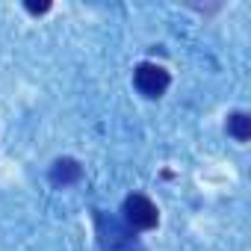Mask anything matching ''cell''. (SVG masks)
Here are the masks:
<instances>
[{
    "instance_id": "3",
    "label": "cell",
    "mask_w": 251,
    "mask_h": 251,
    "mask_svg": "<svg viewBox=\"0 0 251 251\" xmlns=\"http://www.w3.org/2000/svg\"><path fill=\"white\" fill-rule=\"evenodd\" d=\"M133 86L145 98H160L172 86V74L163 65H157V62H139L136 71H133Z\"/></svg>"
},
{
    "instance_id": "4",
    "label": "cell",
    "mask_w": 251,
    "mask_h": 251,
    "mask_svg": "<svg viewBox=\"0 0 251 251\" xmlns=\"http://www.w3.org/2000/svg\"><path fill=\"white\" fill-rule=\"evenodd\" d=\"M50 183L53 186H71L83 177V166L74 160V157H59L53 166H50Z\"/></svg>"
},
{
    "instance_id": "2",
    "label": "cell",
    "mask_w": 251,
    "mask_h": 251,
    "mask_svg": "<svg viewBox=\"0 0 251 251\" xmlns=\"http://www.w3.org/2000/svg\"><path fill=\"white\" fill-rule=\"evenodd\" d=\"M121 222L127 225L130 230H154L157 222H160L157 204L148 195L133 192V195L124 198V204H121Z\"/></svg>"
},
{
    "instance_id": "5",
    "label": "cell",
    "mask_w": 251,
    "mask_h": 251,
    "mask_svg": "<svg viewBox=\"0 0 251 251\" xmlns=\"http://www.w3.org/2000/svg\"><path fill=\"white\" fill-rule=\"evenodd\" d=\"M227 136H233L236 142H248L251 139V115L236 109L227 115Z\"/></svg>"
},
{
    "instance_id": "1",
    "label": "cell",
    "mask_w": 251,
    "mask_h": 251,
    "mask_svg": "<svg viewBox=\"0 0 251 251\" xmlns=\"http://www.w3.org/2000/svg\"><path fill=\"white\" fill-rule=\"evenodd\" d=\"M92 219H95L100 251H145L136 230H130L121 219H115V216H109L103 210H92Z\"/></svg>"
},
{
    "instance_id": "6",
    "label": "cell",
    "mask_w": 251,
    "mask_h": 251,
    "mask_svg": "<svg viewBox=\"0 0 251 251\" xmlns=\"http://www.w3.org/2000/svg\"><path fill=\"white\" fill-rule=\"evenodd\" d=\"M24 9H27L30 15H45V12L50 9V3H48V0H45V3H33V0H27V3H24Z\"/></svg>"
}]
</instances>
